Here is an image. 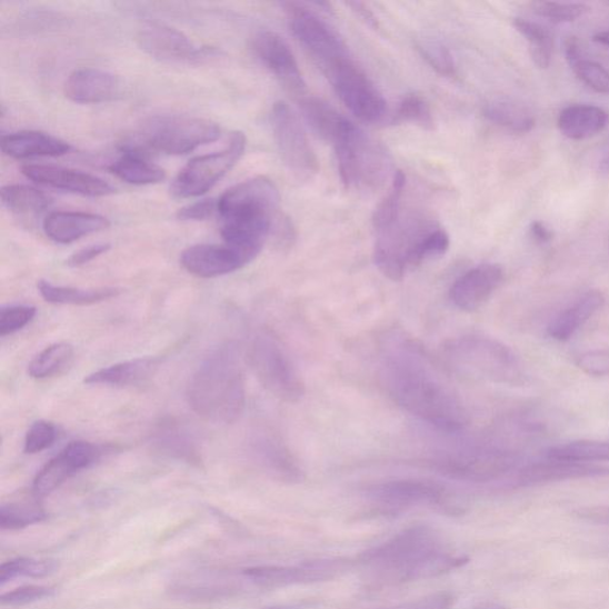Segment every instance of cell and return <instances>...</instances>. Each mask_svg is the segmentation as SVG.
I'll return each instance as SVG.
<instances>
[{"mask_svg": "<svg viewBox=\"0 0 609 609\" xmlns=\"http://www.w3.org/2000/svg\"><path fill=\"white\" fill-rule=\"evenodd\" d=\"M378 378L399 408L436 430L453 435L468 427V413L460 397L426 351L403 333L383 337Z\"/></svg>", "mask_w": 609, "mask_h": 609, "instance_id": "6da1fadb", "label": "cell"}, {"mask_svg": "<svg viewBox=\"0 0 609 609\" xmlns=\"http://www.w3.org/2000/svg\"><path fill=\"white\" fill-rule=\"evenodd\" d=\"M360 561L386 583H406L459 569L468 557L448 550L431 528L417 526L366 551Z\"/></svg>", "mask_w": 609, "mask_h": 609, "instance_id": "7a4b0ae2", "label": "cell"}, {"mask_svg": "<svg viewBox=\"0 0 609 609\" xmlns=\"http://www.w3.org/2000/svg\"><path fill=\"white\" fill-rule=\"evenodd\" d=\"M280 194L276 183L258 177L237 183L218 199L224 244L241 252L250 263L273 231Z\"/></svg>", "mask_w": 609, "mask_h": 609, "instance_id": "3957f363", "label": "cell"}, {"mask_svg": "<svg viewBox=\"0 0 609 609\" xmlns=\"http://www.w3.org/2000/svg\"><path fill=\"white\" fill-rule=\"evenodd\" d=\"M188 398L192 410L214 425H232L246 406V381L239 346L219 347L193 375Z\"/></svg>", "mask_w": 609, "mask_h": 609, "instance_id": "277c9868", "label": "cell"}, {"mask_svg": "<svg viewBox=\"0 0 609 609\" xmlns=\"http://www.w3.org/2000/svg\"><path fill=\"white\" fill-rule=\"evenodd\" d=\"M376 232V264L392 281H401L422 263L443 257L450 248L448 232L421 216H400Z\"/></svg>", "mask_w": 609, "mask_h": 609, "instance_id": "5b68a950", "label": "cell"}, {"mask_svg": "<svg viewBox=\"0 0 609 609\" xmlns=\"http://www.w3.org/2000/svg\"><path fill=\"white\" fill-rule=\"evenodd\" d=\"M446 363L463 377L501 385H516L522 369L515 351L481 335H467L448 341L442 349Z\"/></svg>", "mask_w": 609, "mask_h": 609, "instance_id": "8992f818", "label": "cell"}, {"mask_svg": "<svg viewBox=\"0 0 609 609\" xmlns=\"http://www.w3.org/2000/svg\"><path fill=\"white\" fill-rule=\"evenodd\" d=\"M422 463L451 480L488 483L498 481L515 470L518 456L493 442H473L437 452Z\"/></svg>", "mask_w": 609, "mask_h": 609, "instance_id": "52a82bcc", "label": "cell"}, {"mask_svg": "<svg viewBox=\"0 0 609 609\" xmlns=\"http://www.w3.org/2000/svg\"><path fill=\"white\" fill-rule=\"evenodd\" d=\"M222 129L206 118L162 114L149 118L138 132V146L167 156H184L221 138Z\"/></svg>", "mask_w": 609, "mask_h": 609, "instance_id": "ba28073f", "label": "cell"}, {"mask_svg": "<svg viewBox=\"0 0 609 609\" xmlns=\"http://www.w3.org/2000/svg\"><path fill=\"white\" fill-rule=\"evenodd\" d=\"M247 361L270 395L292 403L303 398L304 382L299 370L272 332L261 329L251 336Z\"/></svg>", "mask_w": 609, "mask_h": 609, "instance_id": "9c48e42d", "label": "cell"}, {"mask_svg": "<svg viewBox=\"0 0 609 609\" xmlns=\"http://www.w3.org/2000/svg\"><path fill=\"white\" fill-rule=\"evenodd\" d=\"M340 177L349 190L376 188L388 171L386 152L351 121L332 143Z\"/></svg>", "mask_w": 609, "mask_h": 609, "instance_id": "30bf717a", "label": "cell"}, {"mask_svg": "<svg viewBox=\"0 0 609 609\" xmlns=\"http://www.w3.org/2000/svg\"><path fill=\"white\" fill-rule=\"evenodd\" d=\"M366 497L386 513L428 507L449 515L459 512L451 490L442 483L426 479H397L369 486Z\"/></svg>", "mask_w": 609, "mask_h": 609, "instance_id": "8fae6325", "label": "cell"}, {"mask_svg": "<svg viewBox=\"0 0 609 609\" xmlns=\"http://www.w3.org/2000/svg\"><path fill=\"white\" fill-rule=\"evenodd\" d=\"M289 16L290 27L296 39L328 77L338 66L352 59L346 42L321 17L302 3L282 4Z\"/></svg>", "mask_w": 609, "mask_h": 609, "instance_id": "7c38bea8", "label": "cell"}, {"mask_svg": "<svg viewBox=\"0 0 609 609\" xmlns=\"http://www.w3.org/2000/svg\"><path fill=\"white\" fill-rule=\"evenodd\" d=\"M246 147V134L234 131L224 149L192 159L176 177L171 186L173 196L196 198L208 193L241 160Z\"/></svg>", "mask_w": 609, "mask_h": 609, "instance_id": "4fadbf2b", "label": "cell"}, {"mask_svg": "<svg viewBox=\"0 0 609 609\" xmlns=\"http://www.w3.org/2000/svg\"><path fill=\"white\" fill-rule=\"evenodd\" d=\"M342 103L366 123H379L387 114V103L375 82L352 59L338 66L328 77Z\"/></svg>", "mask_w": 609, "mask_h": 609, "instance_id": "5bb4252c", "label": "cell"}, {"mask_svg": "<svg viewBox=\"0 0 609 609\" xmlns=\"http://www.w3.org/2000/svg\"><path fill=\"white\" fill-rule=\"evenodd\" d=\"M270 124L286 166L298 179H312L319 171L318 159L292 109L278 101L270 113Z\"/></svg>", "mask_w": 609, "mask_h": 609, "instance_id": "9a60e30c", "label": "cell"}, {"mask_svg": "<svg viewBox=\"0 0 609 609\" xmlns=\"http://www.w3.org/2000/svg\"><path fill=\"white\" fill-rule=\"evenodd\" d=\"M138 41L147 54L166 63L194 64L216 56L213 48L198 47L180 30L160 23L143 26Z\"/></svg>", "mask_w": 609, "mask_h": 609, "instance_id": "2e32d148", "label": "cell"}, {"mask_svg": "<svg viewBox=\"0 0 609 609\" xmlns=\"http://www.w3.org/2000/svg\"><path fill=\"white\" fill-rule=\"evenodd\" d=\"M248 447L253 462L270 477L286 483H300L304 479L297 457L274 431L259 429L252 432Z\"/></svg>", "mask_w": 609, "mask_h": 609, "instance_id": "e0dca14e", "label": "cell"}, {"mask_svg": "<svg viewBox=\"0 0 609 609\" xmlns=\"http://www.w3.org/2000/svg\"><path fill=\"white\" fill-rule=\"evenodd\" d=\"M253 52L269 72H272L283 88L300 98L307 90L297 59L283 38L274 31H261L252 42Z\"/></svg>", "mask_w": 609, "mask_h": 609, "instance_id": "ac0fdd59", "label": "cell"}, {"mask_svg": "<svg viewBox=\"0 0 609 609\" xmlns=\"http://www.w3.org/2000/svg\"><path fill=\"white\" fill-rule=\"evenodd\" d=\"M343 571L342 562L318 561L296 567L259 566L244 570V577L263 588H283L329 581Z\"/></svg>", "mask_w": 609, "mask_h": 609, "instance_id": "d6986e66", "label": "cell"}, {"mask_svg": "<svg viewBox=\"0 0 609 609\" xmlns=\"http://www.w3.org/2000/svg\"><path fill=\"white\" fill-rule=\"evenodd\" d=\"M97 448L89 442H72L38 472L31 492L42 499L56 492L80 470L91 466L98 457Z\"/></svg>", "mask_w": 609, "mask_h": 609, "instance_id": "ffe728a7", "label": "cell"}, {"mask_svg": "<svg viewBox=\"0 0 609 609\" xmlns=\"http://www.w3.org/2000/svg\"><path fill=\"white\" fill-rule=\"evenodd\" d=\"M22 173L28 179L48 188L84 197H107L114 193L112 186L96 176L53 164H24Z\"/></svg>", "mask_w": 609, "mask_h": 609, "instance_id": "44dd1931", "label": "cell"}, {"mask_svg": "<svg viewBox=\"0 0 609 609\" xmlns=\"http://www.w3.org/2000/svg\"><path fill=\"white\" fill-rule=\"evenodd\" d=\"M502 281L503 269L499 264H480L453 282L449 297L457 309L473 312L483 307Z\"/></svg>", "mask_w": 609, "mask_h": 609, "instance_id": "7402d4cb", "label": "cell"}, {"mask_svg": "<svg viewBox=\"0 0 609 609\" xmlns=\"http://www.w3.org/2000/svg\"><path fill=\"white\" fill-rule=\"evenodd\" d=\"M180 263L192 276L212 279L233 273L249 262L227 244H197L182 251Z\"/></svg>", "mask_w": 609, "mask_h": 609, "instance_id": "603a6c76", "label": "cell"}, {"mask_svg": "<svg viewBox=\"0 0 609 609\" xmlns=\"http://www.w3.org/2000/svg\"><path fill=\"white\" fill-rule=\"evenodd\" d=\"M608 476V467L555 460L548 459L547 457L546 461L535 462L520 468L517 471L516 481L520 486L528 487L568 480L602 478Z\"/></svg>", "mask_w": 609, "mask_h": 609, "instance_id": "cb8c5ba5", "label": "cell"}, {"mask_svg": "<svg viewBox=\"0 0 609 609\" xmlns=\"http://www.w3.org/2000/svg\"><path fill=\"white\" fill-rule=\"evenodd\" d=\"M63 90L77 104H100L121 94L122 81L110 72L81 69L66 80Z\"/></svg>", "mask_w": 609, "mask_h": 609, "instance_id": "d4e9b609", "label": "cell"}, {"mask_svg": "<svg viewBox=\"0 0 609 609\" xmlns=\"http://www.w3.org/2000/svg\"><path fill=\"white\" fill-rule=\"evenodd\" d=\"M110 226L109 219L104 216L89 212L57 211L46 217L43 231L49 240L60 244H70L84 236L104 231Z\"/></svg>", "mask_w": 609, "mask_h": 609, "instance_id": "484cf974", "label": "cell"}, {"mask_svg": "<svg viewBox=\"0 0 609 609\" xmlns=\"http://www.w3.org/2000/svg\"><path fill=\"white\" fill-rule=\"evenodd\" d=\"M71 150L70 143L42 131L12 132L2 139L4 156L17 160L57 158Z\"/></svg>", "mask_w": 609, "mask_h": 609, "instance_id": "4316f807", "label": "cell"}, {"mask_svg": "<svg viewBox=\"0 0 609 609\" xmlns=\"http://www.w3.org/2000/svg\"><path fill=\"white\" fill-rule=\"evenodd\" d=\"M605 298L599 291H589L558 315L548 327L552 340L567 342L582 329L603 307Z\"/></svg>", "mask_w": 609, "mask_h": 609, "instance_id": "83f0119b", "label": "cell"}, {"mask_svg": "<svg viewBox=\"0 0 609 609\" xmlns=\"http://www.w3.org/2000/svg\"><path fill=\"white\" fill-rule=\"evenodd\" d=\"M160 358H139L99 369L84 379L88 385L133 386L154 376L161 366Z\"/></svg>", "mask_w": 609, "mask_h": 609, "instance_id": "f1b7e54d", "label": "cell"}, {"mask_svg": "<svg viewBox=\"0 0 609 609\" xmlns=\"http://www.w3.org/2000/svg\"><path fill=\"white\" fill-rule=\"evenodd\" d=\"M557 123L566 138L580 141L601 132L608 123V114L595 106L575 104L560 113Z\"/></svg>", "mask_w": 609, "mask_h": 609, "instance_id": "f546056e", "label": "cell"}, {"mask_svg": "<svg viewBox=\"0 0 609 609\" xmlns=\"http://www.w3.org/2000/svg\"><path fill=\"white\" fill-rule=\"evenodd\" d=\"M300 111L304 121L318 134L320 139L333 143L338 134L349 123L347 117L317 97H301L299 99Z\"/></svg>", "mask_w": 609, "mask_h": 609, "instance_id": "4dcf8cb0", "label": "cell"}, {"mask_svg": "<svg viewBox=\"0 0 609 609\" xmlns=\"http://www.w3.org/2000/svg\"><path fill=\"white\" fill-rule=\"evenodd\" d=\"M109 169L118 179L134 186L154 184L166 179L161 167L146 159L141 150L129 146Z\"/></svg>", "mask_w": 609, "mask_h": 609, "instance_id": "1f68e13d", "label": "cell"}, {"mask_svg": "<svg viewBox=\"0 0 609 609\" xmlns=\"http://www.w3.org/2000/svg\"><path fill=\"white\" fill-rule=\"evenodd\" d=\"M483 114L489 122L518 133L530 132L536 124L532 112L510 99H498L486 106Z\"/></svg>", "mask_w": 609, "mask_h": 609, "instance_id": "d6a6232c", "label": "cell"}, {"mask_svg": "<svg viewBox=\"0 0 609 609\" xmlns=\"http://www.w3.org/2000/svg\"><path fill=\"white\" fill-rule=\"evenodd\" d=\"M38 290L47 302L79 307L106 301L120 294L117 289L80 290L74 287L56 286L46 280L38 282Z\"/></svg>", "mask_w": 609, "mask_h": 609, "instance_id": "836d02e7", "label": "cell"}, {"mask_svg": "<svg viewBox=\"0 0 609 609\" xmlns=\"http://www.w3.org/2000/svg\"><path fill=\"white\" fill-rule=\"evenodd\" d=\"M48 515L40 503V498L31 497L4 503L0 509V527L3 530H22L33 523L42 522Z\"/></svg>", "mask_w": 609, "mask_h": 609, "instance_id": "e575fe53", "label": "cell"}, {"mask_svg": "<svg viewBox=\"0 0 609 609\" xmlns=\"http://www.w3.org/2000/svg\"><path fill=\"white\" fill-rule=\"evenodd\" d=\"M3 206L17 214H38L52 206V198L27 184H8L2 189Z\"/></svg>", "mask_w": 609, "mask_h": 609, "instance_id": "d590c367", "label": "cell"}, {"mask_svg": "<svg viewBox=\"0 0 609 609\" xmlns=\"http://www.w3.org/2000/svg\"><path fill=\"white\" fill-rule=\"evenodd\" d=\"M74 357V349L70 343L60 342L47 347L28 367V373L33 379L52 378L67 367H69Z\"/></svg>", "mask_w": 609, "mask_h": 609, "instance_id": "8d00e7d4", "label": "cell"}, {"mask_svg": "<svg viewBox=\"0 0 609 609\" xmlns=\"http://www.w3.org/2000/svg\"><path fill=\"white\" fill-rule=\"evenodd\" d=\"M548 459L596 465L609 462V441H578L550 448Z\"/></svg>", "mask_w": 609, "mask_h": 609, "instance_id": "74e56055", "label": "cell"}, {"mask_svg": "<svg viewBox=\"0 0 609 609\" xmlns=\"http://www.w3.org/2000/svg\"><path fill=\"white\" fill-rule=\"evenodd\" d=\"M513 26L529 43L533 62L539 69H548L553 52V39L548 29L526 19H516Z\"/></svg>", "mask_w": 609, "mask_h": 609, "instance_id": "f35d334b", "label": "cell"}, {"mask_svg": "<svg viewBox=\"0 0 609 609\" xmlns=\"http://www.w3.org/2000/svg\"><path fill=\"white\" fill-rule=\"evenodd\" d=\"M57 570L58 563L56 561L16 558V560L3 563L2 568H0V585L4 586L19 578L42 579L54 573Z\"/></svg>", "mask_w": 609, "mask_h": 609, "instance_id": "ab89813d", "label": "cell"}, {"mask_svg": "<svg viewBox=\"0 0 609 609\" xmlns=\"http://www.w3.org/2000/svg\"><path fill=\"white\" fill-rule=\"evenodd\" d=\"M158 446L166 453L178 459L194 462L198 461V451L193 439L178 427L167 426L157 435Z\"/></svg>", "mask_w": 609, "mask_h": 609, "instance_id": "60d3db41", "label": "cell"}, {"mask_svg": "<svg viewBox=\"0 0 609 609\" xmlns=\"http://www.w3.org/2000/svg\"><path fill=\"white\" fill-rule=\"evenodd\" d=\"M397 123H415L422 128L433 127V117L427 100L418 94L402 98L395 116Z\"/></svg>", "mask_w": 609, "mask_h": 609, "instance_id": "b9f144b4", "label": "cell"}, {"mask_svg": "<svg viewBox=\"0 0 609 609\" xmlns=\"http://www.w3.org/2000/svg\"><path fill=\"white\" fill-rule=\"evenodd\" d=\"M575 74L587 87L598 93L609 94V72L603 66L596 61L586 59L583 56L569 63Z\"/></svg>", "mask_w": 609, "mask_h": 609, "instance_id": "7bdbcfd3", "label": "cell"}, {"mask_svg": "<svg viewBox=\"0 0 609 609\" xmlns=\"http://www.w3.org/2000/svg\"><path fill=\"white\" fill-rule=\"evenodd\" d=\"M422 58L438 74L445 77L456 76V63L450 50L442 43L425 41L418 44Z\"/></svg>", "mask_w": 609, "mask_h": 609, "instance_id": "ee69618b", "label": "cell"}, {"mask_svg": "<svg viewBox=\"0 0 609 609\" xmlns=\"http://www.w3.org/2000/svg\"><path fill=\"white\" fill-rule=\"evenodd\" d=\"M533 11L552 23H569L582 17L588 8L579 3L537 2Z\"/></svg>", "mask_w": 609, "mask_h": 609, "instance_id": "f6af8a7d", "label": "cell"}, {"mask_svg": "<svg viewBox=\"0 0 609 609\" xmlns=\"http://www.w3.org/2000/svg\"><path fill=\"white\" fill-rule=\"evenodd\" d=\"M57 436L58 432L52 422L47 420L33 422L26 436L24 452L36 455L52 447Z\"/></svg>", "mask_w": 609, "mask_h": 609, "instance_id": "bcb514c9", "label": "cell"}, {"mask_svg": "<svg viewBox=\"0 0 609 609\" xmlns=\"http://www.w3.org/2000/svg\"><path fill=\"white\" fill-rule=\"evenodd\" d=\"M37 316V308L26 307H9L0 311V336L4 337L26 328L33 317Z\"/></svg>", "mask_w": 609, "mask_h": 609, "instance_id": "7dc6e473", "label": "cell"}, {"mask_svg": "<svg viewBox=\"0 0 609 609\" xmlns=\"http://www.w3.org/2000/svg\"><path fill=\"white\" fill-rule=\"evenodd\" d=\"M56 589L46 586H27L9 591L2 596V605L4 606H23L31 602H37L54 596Z\"/></svg>", "mask_w": 609, "mask_h": 609, "instance_id": "c3c4849f", "label": "cell"}, {"mask_svg": "<svg viewBox=\"0 0 609 609\" xmlns=\"http://www.w3.org/2000/svg\"><path fill=\"white\" fill-rule=\"evenodd\" d=\"M577 366L589 377H609V349H597L583 352Z\"/></svg>", "mask_w": 609, "mask_h": 609, "instance_id": "681fc988", "label": "cell"}, {"mask_svg": "<svg viewBox=\"0 0 609 609\" xmlns=\"http://www.w3.org/2000/svg\"><path fill=\"white\" fill-rule=\"evenodd\" d=\"M218 213V200L213 198L202 199L180 209L177 217L180 221L200 222Z\"/></svg>", "mask_w": 609, "mask_h": 609, "instance_id": "f907efd6", "label": "cell"}, {"mask_svg": "<svg viewBox=\"0 0 609 609\" xmlns=\"http://www.w3.org/2000/svg\"><path fill=\"white\" fill-rule=\"evenodd\" d=\"M110 249L111 246L109 243H100L82 248L76 251L73 256L67 260V264L73 268L88 264L97 258L103 256V253L108 252Z\"/></svg>", "mask_w": 609, "mask_h": 609, "instance_id": "816d5d0a", "label": "cell"}, {"mask_svg": "<svg viewBox=\"0 0 609 609\" xmlns=\"http://www.w3.org/2000/svg\"><path fill=\"white\" fill-rule=\"evenodd\" d=\"M453 603V595L442 591V593H437L416 602L408 609H450Z\"/></svg>", "mask_w": 609, "mask_h": 609, "instance_id": "f5cc1de1", "label": "cell"}, {"mask_svg": "<svg viewBox=\"0 0 609 609\" xmlns=\"http://www.w3.org/2000/svg\"><path fill=\"white\" fill-rule=\"evenodd\" d=\"M347 6L357 13L360 19L371 28H378L379 22L373 11H371L366 4L360 2H349Z\"/></svg>", "mask_w": 609, "mask_h": 609, "instance_id": "db71d44e", "label": "cell"}, {"mask_svg": "<svg viewBox=\"0 0 609 609\" xmlns=\"http://www.w3.org/2000/svg\"><path fill=\"white\" fill-rule=\"evenodd\" d=\"M530 234L532 239L540 244H546L552 241L553 232L543 222L536 221L530 227Z\"/></svg>", "mask_w": 609, "mask_h": 609, "instance_id": "11a10c76", "label": "cell"}, {"mask_svg": "<svg viewBox=\"0 0 609 609\" xmlns=\"http://www.w3.org/2000/svg\"><path fill=\"white\" fill-rule=\"evenodd\" d=\"M600 171L609 174V142L602 150V154L599 162Z\"/></svg>", "mask_w": 609, "mask_h": 609, "instance_id": "9f6ffc18", "label": "cell"}, {"mask_svg": "<svg viewBox=\"0 0 609 609\" xmlns=\"http://www.w3.org/2000/svg\"><path fill=\"white\" fill-rule=\"evenodd\" d=\"M593 41L609 49V29L596 33Z\"/></svg>", "mask_w": 609, "mask_h": 609, "instance_id": "6f0895ef", "label": "cell"}, {"mask_svg": "<svg viewBox=\"0 0 609 609\" xmlns=\"http://www.w3.org/2000/svg\"><path fill=\"white\" fill-rule=\"evenodd\" d=\"M472 609H506L502 605L496 602L481 603Z\"/></svg>", "mask_w": 609, "mask_h": 609, "instance_id": "680465c9", "label": "cell"}]
</instances>
